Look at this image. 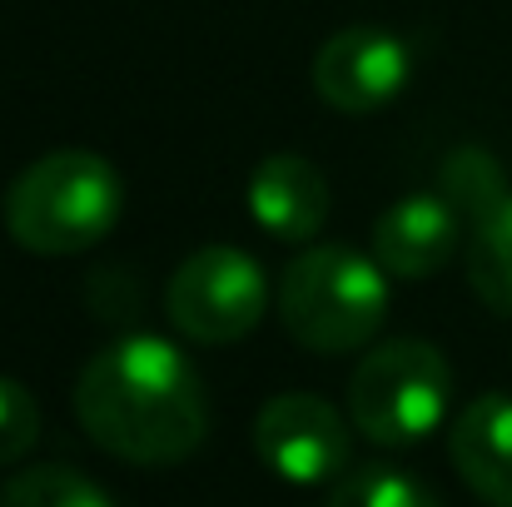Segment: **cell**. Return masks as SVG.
Here are the masks:
<instances>
[{"label":"cell","mask_w":512,"mask_h":507,"mask_svg":"<svg viewBox=\"0 0 512 507\" xmlns=\"http://www.w3.org/2000/svg\"><path fill=\"white\" fill-rule=\"evenodd\" d=\"M388 319V269L348 244L304 249L279 279V324L309 353H353Z\"/></svg>","instance_id":"cell-3"},{"label":"cell","mask_w":512,"mask_h":507,"mask_svg":"<svg viewBox=\"0 0 512 507\" xmlns=\"http://www.w3.org/2000/svg\"><path fill=\"white\" fill-rule=\"evenodd\" d=\"M324 507H443L433 498V488L403 468H388V463H368V468H353L343 473L329 493Z\"/></svg>","instance_id":"cell-14"},{"label":"cell","mask_w":512,"mask_h":507,"mask_svg":"<svg viewBox=\"0 0 512 507\" xmlns=\"http://www.w3.org/2000/svg\"><path fill=\"white\" fill-rule=\"evenodd\" d=\"M413 75L408 45L383 25H343L314 50V95L339 115H373Z\"/></svg>","instance_id":"cell-7"},{"label":"cell","mask_w":512,"mask_h":507,"mask_svg":"<svg viewBox=\"0 0 512 507\" xmlns=\"http://www.w3.org/2000/svg\"><path fill=\"white\" fill-rule=\"evenodd\" d=\"M453 368L428 338H388L363 353L348 378V418L378 448H408L443 428Z\"/></svg>","instance_id":"cell-4"},{"label":"cell","mask_w":512,"mask_h":507,"mask_svg":"<svg viewBox=\"0 0 512 507\" xmlns=\"http://www.w3.org/2000/svg\"><path fill=\"white\" fill-rule=\"evenodd\" d=\"M448 453L458 478L488 507H512V398L483 393L473 398L448 433Z\"/></svg>","instance_id":"cell-10"},{"label":"cell","mask_w":512,"mask_h":507,"mask_svg":"<svg viewBox=\"0 0 512 507\" xmlns=\"http://www.w3.org/2000/svg\"><path fill=\"white\" fill-rule=\"evenodd\" d=\"M170 324L194 343H239L259 329L269 309V284L254 254L234 244L194 249L165 289Z\"/></svg>","instance_id":"cell-5"},{"label":"cell","mask_w":512,"mask_h":507,"mask_svg":"<svg viewBox=\"0 0 512 507\" xmlns=\"http://www.w3.org/2000/svg\"><path fill=\"white\" fill-rule=\"evenodd\" d=\"M75 418L95 448L135 468L184 463L209 433L194 363L160 334H125L75 378Z\"/></svg>","instance_id":"cell-1"},{"label":"cell","mask_w":512,"mask_h":507,"mask_svg":"<svg viewBox=\"0 0 512 507\" xmlns=\"http://www.w3.org/2000/svg\"><path fill=\"white\" fill-rule=\"evenodd\" d=\"M458 234L463 219L438 189L403 194L373 224V259L393 279H433L458 254Z\"/></svg>","instance_id":"cell-8"},{"label":"cell","mask_w":512,"mask_h":507,"mask_svg":"<svg viewBox=\"0 0 512 507\" xmlns=\"http://www.w3.org/2000/svg\"><path fill=\"white\" fill-rule=\"evenodd\" d=\"M244 204L254 214V224L269 234V239H284V244H309L324 224H329V179L324 169L304 155H264L254 174H249V189H244Z\"/></svg>","instance_id":"cell-9"},{"label":"cell","mask_w":512,"mask_h":507,"mask_svg":"<svg viewBox=\"0 0 512 507\" xmlns=\"http://www.w3.org/2000/svg\"><path fill=\"white\" fill-rule=\"evenodd\" d=\"M125 214V184L95 150H50L20 169L5 189L0 219L10 244L40 259L95 249Z\"/></svg>","instance_id":"cell-2"},{"label":"cell","mask_w":512,"mask_h":507,"mask_svg":"<svg viewBox=\"0 0 512 507\" xmlns=\"http://www.w3.org/2000/svg\"><path fill=\"white\" fill-rule=\"evenodd\" d=\"M438 194L458 209V219L463 224H478L483 214H493L503 199H508V179H503V165L488 155V150H478V145H463V150H453L443 169H438Z\"/></svg>","instance_id":"cell-12"},{"label":"cell","mask_w":512,"mask_h":507,"mask_svg":"<svg viewBox=\"0 0 512 507\" xmlns=\"http://www.w3.org/2000/svg\"><path fill=\"white\" fill-rule=\"evenodd\" d=\"M254 448L284 483L314 488L343 478L353 458V433L343 413L319 393H274L254 418Z\"/></svg>","instance_id":"cell-6"},{"label":"cell","mask_w":512,"mask_h":507,"mask_svg":"<svg viewBox=\"0 0 512 507\" xmlns=\"http://www.w3.org/2000/svg\"><path fill=\"white\" fill-rule=\"evenodd\" d=\"M0 507H115V503L85 473H75L65 463H40V468L15 473L0 488Z\"/></svg>","instance_id":"cell-13"},{"label":"cell","mask_w":512,"mask_h":507,"mask_svg":"<svg viewBox=\"0 0 512 507\" xmlns=\"http://www.w3.org/2000/svg\"><path fill=\"white\" fill-rule=\"evenodd\" d=\"M40 438V403L20 378L0 373V468L20 463Z\"/></svg>","instance_id":"cell-15"},{"label":"cell","mask_w":512,"mask_h":507,"mask_svg":"<svg viewBox=\"0 0 512 507\" xmlns=\"http://www.w3.org/2000/svg\"><path fill=\"white\" fill-rule=\"evenodd\" d=\"M468 284L473 294L493 309L512 319V194L473 224L468 239Z\"/></svg>","instance_id":"cell-11"}]
</instances>
